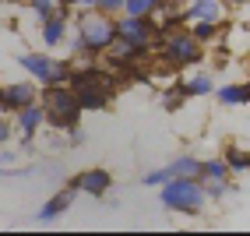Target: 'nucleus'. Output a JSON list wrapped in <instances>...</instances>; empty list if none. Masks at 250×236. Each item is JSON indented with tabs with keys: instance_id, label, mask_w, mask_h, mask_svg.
Listing matches in <instances>:
<instances>
[{
	"instance_id": "nucleus-1",
	"label": "nucleus",
	"mask_w": 250,
	"mask_h": 236,
	"mask_svg": "<svg viewBox=\"0 0 250 236\" xmlns=\"http://www.w3.org/2000/svg\"><path fill=\"white\" fill-rule=\"evenodd\" d=\"M120 39L116 32V14L109 11H74V28H71V60L74 57H99Z\"/></svg>"
},
{
	"instance_id": "nucleus-2",
	"label": "nucleus",
	"mask_w": 250,
	"mask_h": 236,
	"mask_svg": "<svg viewBox=\"0 0 250 236\" xmlns=\"http://www.w3.org/2000/svg\"><path fill=\"white\" fill-rule=\"evenodd\" d=\"M159 201H162L166 212H176V215H190L194 218V215L205 212L208 191H205V183L194 180V176H173V180H166L159 187Z\"/></svg>"
},
{
	"instance_id": "nucleus-3",
	"label": "nucleus",
	"mask_w": 250,
	"mask_h": 236,
	"mask_svg": "<svg viewBox=\"0 0 250 236\" xmlns=\"http://www.w3.org/2000/svg\"><path fill=\"white\" fill-rule=\"evenodd\" d=\"M155 53L176 67V71H183V67H194V64H201L205 57V43L194 36V32L187 25H176V28H162V36H159V46H155Z\"/></svg>"
},
{
	"instance_id": "nucleus-4",
	"label": "nucleus",
	"mask_w": 250,
	"mask_h": 236,
	"mask_svg": "<svg viewBox=\"0 0 250 236\" xmlns=\"http://www.w3.org/2000/svg\"><path fill=\"white\" fill-rule=\"evenodd\" d=\"M39 103L46 106V124H53L57 130H78L81 120V103H78V92L71 85H49L42 88Z\"/></svg>"
},
{
	"instance_id": "nucleus-5",
	"label": "nucleus",
	"mask_w": 250,
	"mask_h": 236,
	"mask_svg": "<svg viewBox=\"0 0 250 236\" xmlns=\"http://www.w3.org/2000/svg\"><path fill=\"white\" fill-rule=\"evenodd\" d=\"M18 64H21V71L32 81H39L42 88H49V85H71V57L60 60V57L49 53V49H32V53L18 57Z\"/></svg>"
},
{
	"instance_id": "nucleus-6",
	"label": "nucleus",
	"mask_w": 250,
	"mask_h": 236,
	"mask_svg": "<svg viewBox=\"0 0 250 236\" xmlns=\"http://www.w3.org/2000/svg\"><path fill=\"white\" fill-rule=\"evenodd\" d=\"M116 32H120V39L145 46L148 53L159 46V36H162L159 21L155 18H141V14H116Z\"/></svg>"
},
{
	"instance_id": "nucleus-7",
	"label": "nucleus",
	"mask_w": 250,
	"mask_h": 236,
	"mask_svg": "<svg viewBox=\"0 0 250 236\" xmlns=\"http://www.w3.org/2000/svg\"><path fill=\"white\" fill-rule=\"evenodd\" d=\"M71 28H74V11H57L53 18H46V21H39V43H42V49H57V46H63L67 43V36H71Z\"/></svg>"
},
{
	"instance_id": "nucleus-8",
	"label": "nucleus",
	"mask_w": 250,
	"mask_h": 236,
	"mask_svg": "<svg viewBox=\"0 0 250 236\" xmlns=\"http://www.w3.org/2000/svg\"><path fill=\"white\" fill-rule=\"evenodd\" d=\"M145 60H148V49L138 46V43H127V39H116L103 53V64L113 67V71H127V67H138Z\"/></svg>"
},
{
	"instance_id": "nucleus-9",
	"label": "nucleus",
	"mask_w": 250,
	"mask_h": 236,
	"mask_svg": "<svg viewBox=\"0 0 250 236\" xmlns=\"http://www.w3.org/2000/svg\"><path fill=\"white\" fill-rule=\"evenodd\" d=\"M194 21H222L226 25V0H187L183 4V25Z\"/></svg>"
},
{
	"instance_id": "nucleus-10",
	"label": "nucleus",
	"mask_w": 250,
	"mask_h": 236,
	"mask_svg": "<svg viewBox=\"0 0 250 236\" xmlns=\"http://www.w3.org/2000/svg\"><path fill=\"white\" fill-rule=\"evenodd\" d=\"M39 95H42V85H39V81H32V78L4 85V99H7L11 113H18V109H25V106H32V103H39Z\"/></svg>"
},
{
	"instance_id": "nucleus-11",
	"label": "nucleus",
	"mask_w": 250,
	"mask_h": 236,
	"mask_svg": "<svg viewBox=\"0 0 250 236\" xmlns=\"http://www.w3.org/2000/svg\"><path fill=\"white\" fill-rule=\"evenodd\" d=\"M71 183H74L81 194H88V197H106L109 187H113V176H109V170H99V166H92V170H81Z\"/></svg>"
},
{
	"instance_id": "nucleus-12",
	"label": "nucleus",
	"mask_w": 250,
	"mask_h": 236,
	"mask_svg": "<svg viewBox=\"0 0 250 236\" xmlns=\"http://www.w3.org/2000/svg\"><path fill=\"white\" fill-rule=\"evenodd\" d=\"M42 124H46V106H42V103H32V106H25V109L14 113V130L21 134L25 145H32V138L39 134Z\"/></svg>"
},
{
	"instance_id": "nucleus-13",
	"label": "nucleus",
	"mask_w": 250,
	"mask_h": 236,
	"mask_svg": "<svg viewBox=\"0 0 250 236\" xmlns=\"http://www.w3.org/2000/svg\"><path fill=\"white\" fill-rule=\"evenodd\" d=\"M78 194H81V191L74 187V183L60 187V191H57V194L49 197V201H46V205H42L39 212H36V222H57V218H60L63 212H67V208L74 205V197H78Z\"/></svg>"
},
{
	"instance_id": "nucleus-14",
	"label": "nucleus",
	"mask_w": 250,
	"mask_h": 236,
	"mask_svg": "<svg viewBox=\"0 0 250 236\" xmlns=\"http://www.w3.org/2000/svg\"><path fill=\"white\" fill-rule=\"evenodd\" d=\"M74 88V85H71ZM78 92V103H81V109L85 113H103V109H109V92H103V88H95V85H78L74 88Z\"/></svg>"
},
{
	"instance_id": "nucleus-15",
	"label": "nucleus",
	"mask_w": 250,
	"mask_h": 236,
	"mask_svg": "<svg viewBox=\"0 0 250 236\" xmlns=\"http://www.w3.org/2000/svg\"><path fill=\"white\" fill-rule=\"evenodd\" d=\"M183 88H187L190 99H205V95L215 92V78L208 71H190L187 78H183Z\"/></svg>"
},
{
	"instance_id": "nucleus-16",
	"label": "nucleus",
	"mask_w": 250,
	"mask_h": 236,
	"mask_svg": "<svg viewBox=\"0 0 250 236\" xmlns=\"http://www.w3.org/2000/svg\"><path fill=\"white\" fill-rule=\"evenodd\" d=\"M222 159H226V166H229V173H232V176H243V173H250V148L226 145Z\"/></svg>"
},
{
	"instance_id": "nucleus-17",
	"label": "nucleus",
	"mask_w": 250,
	"mask_h": 236,
	"mask_svg": "<svg viewBox=\"0 0 250 236\" xmlns=\"http://www.w3.org/2000/svg\"><path fill=\"white\" fill-rule=\"evenodd\" d=\"M215 99H219V106L226 109H236V106H247V85H222V88H215Z\"/></svg>"
},
{
	"instance_id": "nucleus-18",
	"label": "nucleus",
	"mask_w": 250,
	"mask_h": 236,
	"mask_svg": "<svg viewBox=\"0 0 250 236\" xmlns=\"http://www.w3.org/2000/svg\"><path fill=\"white\" fill-rule=\"evenodd\" d=\"M166 166H169L173 176H194V180H201V159H194V155H176L173 162H166Z\"/></svg>"
},
{
	"instance_id": "nucleus-19",
	"label": "nucleus",
	"mask_w": 250,
	"mask_h": 236,
	"mask_svg": "<svg viewBox=\"0 0 250 236\" xmlns=\"http://www.w3.org/2000/svg\"><path fill=\"white\" fill-rule=\"evenodd\" d=\"M25 7L36 21H46V18H53L57 11H63V0H25Z\"/></svg>"
},
{
	"instance_id": "nucleus-20",
	"label": "nucleus",
	"mask_w": 250,
	"mask_h": 236,
	"mask_svg": "<svg viewBox=\"0 0 250 236\" xmlns=\"http://www.w3.org/2000/svg\"><path fill=\"white\" fill-rule=\"evenodd\" d=\"M187 88H183V81H169V88L162 92V106L169 109V113H176V109H183V103H187Z\"/></svg>"
},
{
	"instance_id": "nucleus-21",
	"label": "nucleus",
	"mask_w": 250,
	"mask_h": 236,
	"mask_svg": "<svg viewBox=\"0 0 250 236\" xmlns=\"http://www.w3.org/2000/svg\"><path fill=\"white\" fill-rule=\"evenodd\" d=\"M201 180H232L226 159L222 155L219 159H201Z\"/></svg>"
},
{
	"instance_id": "nucleus-22",
	"label": "nucleus",
	"mask_w": 250,
	"mask_h": 236,
	"mask_svg": "<svg viewBox=\"0 0 250 236\" xmlns=\"http://www.w3.org/2000/svg\"><path fill=\"white\" fill-rule=\"evenodd\" d=\"M159 4H162V0H127V4H124V14H141V18H152Z\"/></svg>"
},
{
	"instance_id": "nucleus-23",
	"label": "nucleus",
	"mask_w": 250,
	"mask_h": 236,
	"mask_svg": "<svg viewBox=\"0 0 250 236\" xmlns=\"http://www.w3.org/2000/svg\"><path fill=\"white\" fill-rule=\"evenodd\" d=\"M205 183V191H208V201H219V197H226L229 191H240V187H232L229 180H201Z\"/></svg>"
},
{
	"instance_id": "nucleus-24",
	"label": "nucleus",
	"mask_w": 250,
	"mask_h": 236,
	"mask_svg": "<svg viewBox=\"0 0 250 236\" xmlns=\"http://www.w3.org/2000/svg\"><path fill=\"white\" fill-rule=\"evenodd\" d=\"M166 180H173L169 166H162V170H152V173H145V176H141V183H145V187H162Z\"/></svg>"
},
{
	"instance_id": "nucleus-25",
	"label": "nucleus",
	"mask_w": 250,
	"mask_h": 236,
	"mask_svg": "<svg viewBox=\"0 0 250 236\" xmlns=\"http://www.w3.org/2000/svg\"><path fill=\"white\" fill-rule=\"evenodd\" d=\"M63 7L67 11H95L99 0H63Z\"/></svg>"
},
{
	"instance_id": "nucleus-26",
	"label": "nucleus",
	"mask_w": 250,
	"mask_h": 236,
	"mask_svg": "<svg viewBox=\"0 0 250 236\" xmlns=\"http://www.w3.org/2000/svg\"><path fill=\"white\" fill-rule=\"evenodd\" d=\"M127 0H99V11H109V14H124Z\"/></svg>"
},
{
	"instance_id": "nucleus-27",
	"label": "nucleus",
	"mask_w": 250,
	"mask_h": 236,
	"mask_svg": "<svg viewBox=\"0 0 250 236\" xmlns=\"http://www.w3.org/2000/svg\"><path fill=\"white\" fill-rule=\"evenodd\" d=\"M11 134H14V130H11V120H7V116H0V145H7Z\"/></svg>"
},
{
	"instance_id": "nucleus-28",
	"label": "nucleus",
	"mask_w": 250,
	"mask_h": 236,
	"mask_svg": "<svg viewBox=\"0 0 250 236\" xmlns=\"http://www.w3.org/2000/svg\"><path fill=\"white\" fill-rule=\"evenodd\" d=\"M243 85H247V106H250V74H247V81H243Z\"/></svg>"
},
{
	"instance_id": "nucleus-29",
	"label": "nucleus",
	"mask_w": 250,
	"mask_h": 236,
	"mask_svg": "<svg viewBox=\"0 0 250 236\" xmlns=\"http://www.w3.org/2000/svg\"><path fill=\"white\" fill-rule=\"evenodd\" d=\"M0 92H4V85H0Z\"/></svg>"
}]
</instances>
